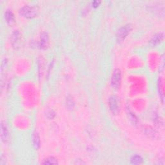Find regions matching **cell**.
<instances>
[{
	"mask_svg": "<svg viewBox=\"0 0 165 165\" xmlns=\"http://www.w3.org/2000/svg\"><path fill=\"white\" fill-rule=\"evenodd\" d=\"M33 144L35 149H38L40 146V139L39 135L37 133H34L33 135Z\"/></svg>",
	"mask_w": 165,
	"mask_h": 165,
	"instance_id": "obj_10",
	"label": "cell"
},
{
	"mask_svg": "<svg viewBox=\"0 0 165 165\" xmlns=\"http://www.w3.org/2000/svg\"><path fill=\"white\" fill-rule=\"evenodd\" d=\"M49 43V38L47 33H43L41 36L40 47L42 49H47Z\"/></svg>",
	"mask_w": 165,
	"mask_h": 165,
	"instance_id": "obj_7",
	"label": "cell"
},
{
	"mask_svg": "<svg viewBox=\"0 0 165 165\" xmlns=\"http://www.w3.org/2000/svg\"><path fill=\"white\" fill-rule=\"evenodd\" d=\"M143 158L138 155H135L131 158V163L133 164H140L143 163Z\"/></svg>",
	"mask_w": 165,
	"mask_h": 165,
	"instance_id": "obj_11",
	"label": "cell"
},
{
	"mask_svg": "<svg viewBox=\"0 0 165 165\" xmlns=\"http://www.w3.org/2000/svg\"><path fill=\"white\" fill-rule=\"evenodd\" d=\"M20 14L26 18H34L39 14V9L35 6H25L20 9Z\"/></svg>",
	"mask_w": 165,
	"mask_h": 165,
	"instance_id": "obj_1",
	"label": "cell"
},
{
	"mask_svg": "<svg viewBox=\"0 0 165 165\" xmlns=\"http://www.w3.org/2000/svg\"><path fill=\"white\" fill-rule=\"evenodd\" d=\"M132 30V26L130 24L126 25L118 31L117 33V40L118 41H122L130 33Z\"/></svg>",
	"mask_w": 165,
	"mask_h": 165,
	"instance_id": "obj_2",
	"label": "cell"
},
{
	"mask_svg": "<svg viewBox=\"0 0 165 165\" xmlns=\"http://www.w3.org/2000/svg\"><path fill=\"white\" fill-rule=\"evenodd\" d=\"M109 107L111 112L114 114H116L119 112V105L117 98L115 96H112L109 99Z\"/></svg>",
	"mask_w": 165,
	"mask_h": 165,
	"instance_id": "obj_4",
	"label": "cell"
},
{
	"mask_svg": "<svg viewBox=\"0 0 165 165\" xmlns=\"http://www.w3.org/2000/svg\"><path fill=\"white\" fill-rule=\"evenodd\" d=\"M0 130H1V138L2 141L3 142H7L8 140V137H9V135H8V131L7 128L6 126V125L2 122L1 125H0Z\"/></svg>",
	"mask_w": 165,
	"mask_h": 165,
	"instance_id": "obj_6",
	"label": "cell"
},
{
	"mask_svg": "<svg viewBox=\"0 0 165 165\" xmlns=\"http://www.w3.org/2000/svg\"><path fill=\"white\" fill-rule=\"evenodd\" d=\"M163 35H164L163 33H159L154 35V37L150 41V45L152 46H156L157 45L159 44L163 41Z\"/></svg>",
	"mask_w": 165,
	"mask_h": 165,
	"instance_id": "obj_9",
	"label": "cell"
},
{
	"mask_svg": "<svg viewBox=\"0 0 165 165\" xmlns=\"http://www.w3.org/2000/svg\"><path fill=\"white\" fill-rule=\"evenodd\" d=\"M121 82V73L120 69H116L112 76L111 84L114 88L117 89L120 87Z\"/></svg>",
	"mask_w": 165,
	"mask_h": 165,
	"instance_id": "obj_3",
	"label": "cell"
},
{
	"mask_svg": "<svg viewBox=\"0 0 165 165\" xmlns=\"http://www.w3.org/2000/svg\"><path fill=\"white\" fill-rule=\"evenodd\" d=\"M20 39H21V35L20 32L18 31H15L12 35V44L13 47H14L15 49L19 47Z\"/></svg>",
	"mask_w": 165,
	"mask_h": 165,
	"instance_id": "obj_5",
	"label": "cell"
},
{
	"mask_svg": "<svg viewBox=\"0 0 165 165\" xmlns=\"http://www.w3.org/2000/svg\"><path fill=\"white\" fill-rule=\"evenodd\" d=\"M5 18L6 21L9 25H12L15 23V17L14 14L10 10H7L5 13Z\"/></svg>",
	"mask_w": 165,
	"mask_h": 165,
	"instance_id": "obj_8",
	"label": "cell"
},
{
	"mask_svg": "<svg viewBox=\"0 0 165 165\" xmlns=\"http://www.w3.org/2000/svg\"><path fill=\"white\" fill-rule=\"evenodd\" d=\"M101 2H98V1H94L93 2H92V6L94 7H97L98 6H99V3H100Z\"/></svg>",
	"mask_w": 165,
	"mask_h": 165,
	"instance_id": "obj_13",
	"label": "cell"
},
{
	"mask_svg": "<svg viewBox=\"0 0 165 165\" xmlns=\"http://www.w3.org/2000/svg\"><path fill=\"white\" fill-rule=\"evenodd\" d=\"M43 163L44 164H58V162L56 158H54L53 157H50L47 159H46Z\"/></svg>",
	"mask_w": 165,
	"mask_h": 165,
	"instance_id": "obj_12",
	"label": "cell"
}]
</instances>
